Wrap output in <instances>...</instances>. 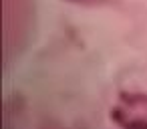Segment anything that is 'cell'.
I'll use <instances>...</instances> for the list:
<instances>
[{
	"instance_id": "obj_1",
	"label": "cell",
	"mask_w": 147,
	"mask_h": 129,
	"mask_svg": "<svg viewBox=\"0 0 147 129\" xmlns=\"http://www.w3.org/2000/svg\"><path fill=\"white\" fill-rule=\"evenodd\" d=\"M111 119L121 129H147V95L123 93L111 109Z\"/></svg>"
},
{
	"instance_id": "obj_2",
	"label": "cell",
	"mask_w": 147,
	"mask_h": 129,
	"mask_svg": "<svg viewBox=\"0 0 147 129\" xmlns=\"http://www.w3.org/2000/svg\"><path fill=\"white\" fill-rule=\"evenodd\" d=\"M30 24L28 0H4V47H20V36L26 34Z\"/></svg>"
},
{
	"instance_id": "obj_3",
	"label": "cell",
	"mask_w": 147,
	"mask_h": 129,
	"mask_svg": "<svg viewBox=\"0 0 147 129\" xmlns=\"http://www.w3.org/2000/svg\"><path fill=\"white\" fill-rule=\"evenodd\" d=\"M69 2H77V4H91V6H95V4H107V2H111V0H69Z\"/></svg>"
}]
</instances>
